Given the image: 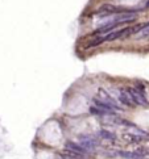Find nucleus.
I'll list each match as a JSON object with an SVG mask.
<instances>
[{
  "mask_svg": "<svg viewBox=\"0 0 149 159\" xmlns=\"http://www.w3.org/2000/svg\"><path fill=\"white\" fill-rule=\"evenodd\" d=\"M128 92L131 95L132 100L135 103V105H145L146 104V97L144 95L142 89L139 88H128Z\"/></svg>",
  "mask_w": 149,
  "mask_h": 159,
  "instance_id": "obj_1",
  "label": "nucleus"
},
{
  "mask_svg": "<svg viewBox=\"0 0 149 159\" xmlns=\"http://www.w3.org/2000/svg\"><path fill=\"white\" fill-rule=\"evenodd\" d=\"M79 142H80V146L83 147L84 150H86L87 152L91 151V150L96 146V139L94 138V137H91V135H86V137H80L79 139Z\"/></svg>",
  "mask_w": 149,
  "mask_h": 159,
  "instance_id": "obj_4",
  "label": "nucleus"
},
{
  "mask_svg": "<svg viewBox=\"0 0 149 159\" xmlns=\"http://www.w3.org/2000/svg\"><path fill=\"white\" fill-rule=\"evenodd\" d=\"M116 155L120 156V158H125V159H141L146 155V151H116Z\"/></svg>",
  "mask_w": 149,
  "mask_h": 159,
  "instance_id": "obj_3",
  "label": "nucleus"
},
{
  "mask_svg": "<svg viewBox=\"0 0 149 159\" xmlns=\"http://www.w3.org/2000/svg\"><path fill=\"white\" fill-rule=\"evenodd\" d=\"M136 37L137 38H148L149 37V24L142 25V28L137 32V34H136Z\"/></svg>",
  "mask_w": 149,
  "mask_h": 159,
  "instance_id": "obj_7",
  "label": "nucleus"
},
{
  "mask_svg": "<svg viewBox=\"0 0 149 159\" xmlns=\"http://www.w3.org/2000/svg\"><path fill=\"white\" fill-rule=\"evenodd\" d=\"M119 100H120L121 104L127 105V107H133V105H135V103H133V100H132L131 95H129L128 89L120 91V93H119Z\"/></svg>",
  "mask_w": 149,
  "mask_h": 159,
  "instance_id": "obj_6",
  "label": "nucleus"
},
{
  "mask_svg": "<svg viewBox=\"0 0 149 159\" xmlns=\"http://www.w3.org/2000/svg\"><path fill=\"white\" fill-rule=\"evenodd\" d=\"M146 7H149V0H148V3H146Z\"/></svg>",
  "mask_w": 149,
  "mask_h": 159,
  "instance_id": "obj_9",
  "label": "nucleus"
},
{
  "mask_svg": "<svg viewBox=\"0 0 149 159\" xmlns=\"http://www.w3.org/2000/svg\"><path fill=\"white\" fill-rule=\"evenodd\" d=\"M66 151L73 152V154L78 155L79 158H83V156L87 154V151L83 149V147H82V146L76 145V143H73V142H69L67 145H66Z\"/></svg>",
  "mask_w": 149,
  "mask_h": 159,
  "instance_id": "obj_5",
  "label": "nucleus"
},
{
  "mask_svg": "<svg viewBox=\"0 0 149 159\" xmlns=\"http://www.w3.org/2000/svg\"><path fill=\"white\" fill-rule=\"evenodd\" d=\"M119 12H123V8L115 7V5H111V4H106V5H102L96 11V15L98 16H111V15H116Z\"/></svg>",
  "mask_w": 149,
  "mask_h": 159,
  "instance_id": "obj_2",
  "label": "nucleus"
},
{
  "mask_svg": "<svg viewBox=\"0 0 149 159\" xmlns=\"http://www.w3.org/2000/svg\"><path fill=\"white\" fill-rule=\"evenodd\" d=\"M99 135L104 139H108V141H115V139H116V135L111 132H107V130H102V132L99 133Z\"/></svg>",
  "mask_w": 149,
  "mask_h": 159,
  "instance_id": "obj_8",
  "label": "nucleus"
}]
</instances>
